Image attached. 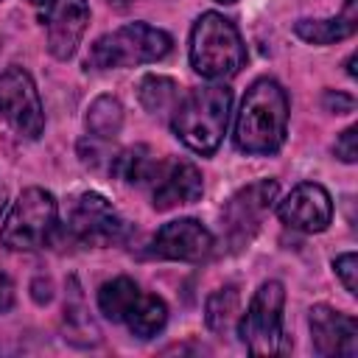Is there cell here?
Instances as JSON below:
<instances>
[{"label": "cell", "instance_id": "10", "mask_svg": "<svg viewBox=\"0 0 358 358\" xmlns=\"http://www.w3.org/2000/svg\"><path fill=\"white\" fill-rule=\"evenodd\" d=\"M215 246L213 232L196 221V218H179L162 224L154 238L145 246V257L157 260H182V263H196L204 260Z\"/></svg>", "mask_w": 358, "mask_h": 358}, {"label": "cell", "instance_id": "8", "mask_svg": "<svg viewBox=\"0 0 358 358\" xmlns=\"http://www.w3.org/2000/svg\"><path fill=\"white\" fill-rule=\"evenodd\" d=\"M0 117L25 140H39L45 131V109L28 70L8 67L0 73Z\"/></svg>", "mask_w": 358, "mask_h": 358}, {"label": "cell", "instance_id": "1", "mask_svg": "<svg viewBox=\"0 0 358 358\" xmlns=\"http://www.w3.org/2000/svg\"><path fill=\"white\" fill-rule=\"evenodd\" d=\"M288 134V95L274 78H257L235 117V148L252 157L277 154Z\"/></svg>", "mask_w": 358, "mask_h": 358}, {"label": "cell", "instance_id": "30", "mask_svg": "<svg viewBox=\"0 0 358 358\" xmlns=\"http://www.w3.org/2000/svg\"><path fill=\"white\" fill-rule=\"evenodd\" d=\"M215 3H224V6H229V3H238V0H215Z\"/></svg>", "mask_w": 358, "mask_h": 358}, {"label": "cell", "instance_id": "20", "mask_svg": "<svg viewBox=\"0 0 358 358\" xmlns=\"http://www.w3.org/2000/svg\"><path fill=\"white\" fill-rule=\"evenodd\" d=\"M137 98L148 115H171L179 103V84L168 76H143L137 84Z\"/></svg>", "mask_w": 358, "mask_h": 358}, {"label": "cell", "instance_id": "5", "mask_svg": "<svg viewBox=\"0 0 358 358\" xmlns=\"http://www.w3.org/2000/svg\"><path fill=\"white\" fill-rule=\"evenodd\" d=\"M59 227V204L53 193L45 187H25L0 227V241L14 252H36L56 241Z\"/></svg>", "mask_w": 358, "mask_h": 358}, {"label": "cell", "instance_id": "26", "mask_svg": "<svg viewBox=\"0 0 358 358\" xmlns=\"http://www.w3.org/2000/svg\"><path fill=\"white\" fill-rule=\"evenodd\" d=\"M112 8H129L131 3H137V0H106Z\"/></svg>", "mask_w": 358, "mask_h": 358}, {"label": "cell", "instance_id": "29", "mask_svg": "<svg viewBox=\"0 0 358 358\" xmlns=\"http://www.w3.org/2000/svg\"><path fill=\"white\" fill-rule=\"evenodd\" d=\"M3 207H6V190H3V185H0V213H3Z\"/></svg>", "mask_w": 358, "mask_h": 358}, {"label": "cell", "instance_id": "23", "mask_svg": "<svg viewBox=\"0 0 358 358\" xmlns=\"http://www.w3.org/2000/svg\"><path fill=\"white\" fill-rule=\"evenodd\" d=\"M355 140H358V129L350 126V129H344V131L336 137V143H333V154H336L341 162H347V165H352V162L358 159V145H355Z\"/></svg>", "mask_w": 358, "mask_h": 358}, {"label": "cell", "instance_id": "18", "mask_svg": "<svg viewBox=\"0 0 358 358\" xmlns=\"http://www.w3.org/2000/svg\"><path fill=\"white\" fill-rule=\"evenodd\" d=\"M64 324H67V333H70L64 338L76 347H95L101 341L90 313H87V305H84V296H81L76 280L70 282V294L64 299Z\"/></svg>", "mask_w": 358, "mask_h": 358}, {"label": "cell", "instance_id": "7", "mask_svg": "<svg viewBox=\"0 0 358 358\" xmlns=\"http://www.w3.org/2000/svg\"><path fill=\"white\" fill-rule=\"evenodd\" d=\"M67 241L78 246H112L129 238V224L120 218V213L112 207V201L95 190L78 193L70 204L67 221H64Z\"/></svg>", "mask_w": 358, "mask_h": 358}, {"label": "cell", "instance_id": "14", "mask_svg": "<svg viewBox=\"0 0 358 358\" xmlns=\"http://www.w3.org/2000/svg\"><path fill=\"white\" fill-rule=\"evenodd\" d=\"M148 187H151V207L165 213L199 201L204 193V179L201 171L187 159H162Z\"/></svg>", "mask_w": 358, "mask_h": 358}, {"label": "cell", "instance_id": "25", "mask_svg": "<svg viewBox=\"0 0 358 358\" xmlns=\"http://www.w3.org/2000/svg\"><path fill=\"white\" fill-rule=\"evenodd\" d=\"M11 308H14V282L8 274L0 271V313H6Z\"/></svg>", "mask_w": 358, "mask_h": 358}, {"label": "cell", "instance_id": "17", "mask_svg": "<svg viewBox=\"0 0 358 358\" xmlns=\"http://www.w3.org/2000/svg\"><path fill=\"white\" fill-rule=\"evenodd\" d=\"M165 322H168V305H165L157 294H145L143 288H140V294L131 299V305L126 308V313H123V319H120V324H126L129 333L137 336V338H151V336H157V333L165 327Z\"/></svg>", "mask_w": 358, "mask_h": 358}, {"label": "cell", "instance_id": "19", "mask_svg": "<svg viewBox=\"0 0 358 358\" xmlns=\"http://www.w3.org/2000/svg\"><path fill=\"white\" fill-rule=\"evenodd\" d=\"M84 126H87V134L95 137V140H112L120 134V126H123V106L117 98L112 95H98L87 115H84Z\"/></svg>", "mask_w": 358, "mask_h": 358}, {"label": "cell", "instance_id": "22", "mask_svg": "<svg viewBox=\"0 0 358 358\" xmlns=\"http://www.w3.org/2000/svg\"><path fill=\"white\" fill-rule=\"evenodd\" d=\"M333 271L341 280L347 294H358V257L352 252H344L333 260Z\"/></svg>", "mask_w": 358, "mask_h": 358}, {"label": "cell", "instance_id": "3", "mask_svg": "<svg viewBox=\"0 0 358 358\" xmlns=\"http://www.w3.org/2000/svg\"><path fill=\"white\" fill-rule=\"evenodd\" d=\"M190 67L213 81L232 78L246 64L249 53L241 39V31L232 20L218 11H204L190 28Z\"/></svg>", "mask_w": 358, "mask_h": 358}, {"label": "cell", "instance_id": "13", "mask_svg": "<svg viewBox=\"0 0 358 358\" xmlns=\"http://www.w3.org/2000/svg\"><path fill=\"white\" fill-rule=\"evenodd\" d=\"M42 25L48 31V50L56 59H70L81 45V36L90 25L87 0H50L42 11Z\"/></svg>", "mask_w": 358, "mask_h": 358}, {"label": "cell", "instance_id": "4", "mask_svg": "<svg viewBox=\"0 0 358 358\" xmlns=\"http://www.w3.org/2000/svg\"><path fill=\"white\" fill-rule=\"evenodd\" d=\"M171 34L154 28L148 22H129L112 34L98 36L90 45L87 67L92 70H117V67H137L159 62L171 53Z\"/></svg>", "mask_w": 358, "mask_h": 358}, {"label": "cell", "instance_id": "21", "mask_svg": "<svg viewBox=\"0 0 358 358\" xmlns=\"http://www.w3.org/2000/svg\"><path fill=\"white\" fill-rule=\"evenodd\" d=\"M238 308H241V294L235 285H224L218 291H213L207 296V305H204V319H207V327L213 333H229V327L235 324L238 319Z\"/></svg>", "mask_w": 358, "mask_h": 358}, {"label": "cell", "instance_id": "9", "mask_svg": "<svg viewBox=\"0 0 358 358\" xmlns=\"http://www.w3.org/2000/svg\"><path fill=\"white\" fill-rule=\"evenodd\" d=\"M277 199V182L274 179H260L246 187H241L221 210V224H224V238L232 249H243L260 229L266 213L271 210Z\"/></svg>", "mask_w": 358, "mask_h": 358}, {"label": "cell", "instance_id": "24", "mask_svg": "<svg viewBox=\"0 0 358 358\" xmlns=\"http://www.w3.org/2000/svg\"><path fill=\"white\" fill-rule=\"evenodd\" d=\"M322 103H324V109H330L333 115H347V112H352V106H355V101H352L350 95H344V92H333V90L324 92Z\"/></svg>", "mask_w": 358, "mask_h": 358}, {"label": "cell", "instance_id": "15", "mask_svg": "<svg viewBox=\"0 0 358 358\" xmlns=\"http://www.w3.org/2000/svg\"><path fill=\"white\" fill-rule=\"evenodd\" d=\"M358 31V0H344L341 11L327 20H296L294 34L310 45H333Z\"/></svg>", "mask_w": 358, "mask_h": 358}, {"label": "cell", "instance_id": "27", "mask_svg": "<svg viewBox=\"0 0 358 358\" xmlns=\"http://www.w3.org/2000/svg\"><path fill=\"white\" fill-rule=\"evenodd\" d=\"M352 64H355V56H350V59H347V73L355 78V67H352Z\"/></svg>", "mask_w": 358, "mask_h": 358}, {"label": "cell", "instance_id": "16", "mask_svg": "<svg viewBox=\"0 0 358 358\" xmlns=\"http://www.w3.org/2000/svg\"><path fill=\"white\" fill-rule=\"evenodd\" d=\"M159 157L148 148V145H131L123 148L117 154H112L109 159V173L126 185H151L159 168Z\"/></svg>", "mask_w": 358, "mask_h": 358}, {"label": "cell", "instance_id": "2", "mask_svg": "<svg viewBox=\"0 0 358 358\" xmlns=\"http://www.w3.org/2000/svg\"><path fill=\"white\" fill-rule=\"evenodd\" d=\"M232 90L224 84H207L179 98L171 112L173 134L196 154L210 157L221 145L229 123Z\"/></svg>", "mask_w": 358, "mask_h": 358}, {"label": "cell", "instance_id": "28", "mask_svg": "<svg viewBox=\"0 0 358 358\" xmlns=\"http://www.w3.org/2000/svg\"><path fill=\"white\" fill-rule=\"evenodd\" d=\"M28 3H31V6H36V8H39V11H42V8H45V6H48V3H50V0H28Z\"/></svg>", "mask_w": 358, "mask_h": 358}, {"label": "cell", "instance_id": "12", "mask_svg": "<svg viewBox=\"0 0 358 358\" xmlns=\"http://www.w3.org/2000/svg\"><path fill=\"white\" fill-rule=\"evenodd\" d=\"M310 347L324 358H355L358 355V322L330 305H313L310 316Z\"/></svg>", "mask_w": 358, "mask_h": 358}, {"label": "cell", "instance_id": "6", "mask_svg": "<svg viewBox=\"0 0 358 358\" xmlns=\"http://www.w3.org/2000/svg\"><path fill=\"white\" fill-rule=\"evenodd\" d=\"M282 308H285V288L280 280H266L246 313L238 319V336L252 355H280L288 350L285 330H282Z\"/></svg>", "mask_w": 358, "mask_h": 358}, {"label": "cell", "instance_id": "11", "mask_svg": "<svg viewBox=\"0 0 358 358\" xmlns=\"http://www.w3.org/2000/svg\"><path fill=\"white\" fill-rule=\"evenodd\" d=\"M277 218L299 232H324L333 221V199L319 182H299L280 204Z\"/></svg>", "mask_w": 358, "mask_h": 358}]
</instances>
